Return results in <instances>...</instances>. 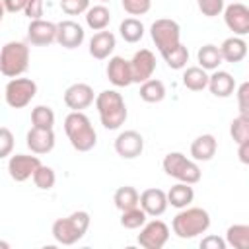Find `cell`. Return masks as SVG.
Instances as JSON below:
<instances>
[{"instance_id": "obj_1", "label": "cell", "mask_w": 249, "mask_h": 249, "mask_svg": "<svg viewBox=\"0 0 249 249\" xmlns=\"http://www.w3.org/2000/svg\"><path fill=\"white\" fill-rule=\"evenodd\" d=\"M95 109L99 113V121L107 130H117L124 124L128 117L126 103L117 89H103L95 95Z\"/></svg>"}, {"instance_id": "obj_2", "label": "cell", "mask_w": 249, "mask_h": 249, "mask_svg": "<svg viewBox=\"0 0 249 249\" xmlns=\"http://www.w3.org/2000/svg\"><path fill=\"white\" fill-rule=\"evenodd\" d=\"M64 132L76 152H89L97 144V132L84 111H70L66 115Z\"/></svg>"}, {"instance_id": "obj_3", "label": "cell", "mask_w": 249, "mask_h": 249, "mask_svg": "<svg viewBox=\"0 0 249 249\" xmlns=\"http://www.w3.org/2000/svg\"><path fill=\"white\" fill-rule=\"evenodd\" d=\"M208 228H210V214L204 208L191 204L181 208L171 220V230L179 239H193L200 233H206Z\"/></svg>"}, {"instance_id": "obj_4", "label": "cell", "mask_w": 249, "mask_h": 249, "mask_svg": "<svg viewBox=\"0 0 249 249\" xmlns=\"http://www.w3.org/2000/svg\"><path fill=\"white\" fill-rule=\"evenodd\" d=\"M89 214L86 210H76L72 214H68L66 218H58L53 222V228H51V233L54 237L56 243L60 245H74L76 241H80L88 228H89Z\"/></svg>"}, {"instance_id": "obj_5", "label": "cell", "mask_w": 249, "mask_h": 249, "mask_svg": "<svg viewBox=\"0 0 249 249\" xmlns=\"http://www.w3.org/2000/svg\"><path fill=\"white\" fill-rule=\"evenodd\" d=\"M29 68V47L21 41H8L0 51V72L6 78H18Z\"/></svg>"}, {"instance_id": "obj_6", "label": "cell", "mask_w": 249, "mask_h": 249, "mask_svg": "<svg viewBox=\"0 0 249 249\" xmlns=\"http://www.w3.org/2000/svg\"><path fill=\"white\" fill-rule=\"evenodd\" d=\"M161 165H163V171L169 177H173V179H177L181 183H189V185L198 183L200 175H202L198 163L195 160L187 158L183 152H169V154H165Z\"/></svg>"}, {"instance_id": "obj_7", "label": "cell", "mask_w": 249, "mask_h": 249, "mask_svg": "<svg viewBox=\"0 0 249 249\" xmlns=\"http://www.w3.org/2000/svg\"><path fill=\"white\" fill-rule=\"evenodd\" d=\"M150 37H152L156 49L160 51V54H163L181 43V27L175 19L160 18L150 25Z\"/></svg>"}, {"instance_id": "obj_8", "label": "cell", "mask_w": 249, "mask_h": 249, "mask_svg": "<svg viewBox=\"0 0 249 249\" xmlns=\"http://www.w3.org/2000/svg\"><path fill=\"white\" fill-rule=\"evenodd\" d=\"M37 95V84L31 78H10L4 88V99L12 109H23Z\"/></svg>"}, {"instance_id": "obj_9", "label": "cell", "mask_w": 249, "mask_h": 249, "mask_svg": "<svg viewBox=\"0 0 249 249\" xmlns=\"http://www.w3.org/2000/svg\"><path fill=\"white\" fill-rule=\"evenodd\" d=\"M169 241V228L161 220L144 222L140 228V233L136 237V243L144 249H161Z\"/></svg>"}, {"instance_id": "obj_10", "label": "cell", "mask_w": 249, "mask_h": 249, "mask_svg": "<svg viewBox=\"0 0 249 249\" xmlns=\"http://www.w3.org/2000/svg\"><path fill=\"white\" fill-rule=\"evenodd\" d=\"M222 14H224L226 27L233 35L245 37L249 33V8L243 2H231V4L224 6Z\"/></svg>"}, {"instance_id": "obj_11", "label": "cell", "mask_w": 249, "mask_h": 249, "mask_svg": "<svg viewBox=\"0 0 249 249\" xmlns=\"http://www.w3.org/2000/svg\"><path fill=\"white\" fill-rule=\"evenodd\" d=\"M41 165V160L37 154H16L8 160V173L16 183H23L33 177L35 169Z\"/></svg>"}, {"instance_id": "obj_12", "label": "cell", "mask_w": 249, "mask_h": 249, "mask_svg": "<svg viewBox=\"0 0 249 249\" xmlns=\"http://www.w3.org/2000/svg\"><path fill=\"white\" fill-rule=\"evenodd\" d=\"M130 62V74H132V84H142L150 80L156 72V54L150 49H140L134 53V56L128 60Z\"/></svg>"}, {"instance_id": "obj_13", "label": "cell", "mask_w": 249, "mask_h": 249, "mask_svg": "<svg viewBox=\"0 0 249 249\" xmlns=\"http://www.w3.org/2000/svg\"><path fill=\"white\" fill-rule=\"evenodd\" d=\"M95 101L93 88L84 82H76L64 89V105L70 111H84Z\"/></svg>"}, {"instance_id": "obj_14", "label": "cell", "mask_w": 249, "mask_h": 249, "mask_svg": "<svg viewBox=\"0 0 249 249\" xmlns=\"http://www.w3.org/2000/svg\"><path fill=\"white\" fill-rule=\"evenodd\" d=\"M115 152L123 160H134L144 152V136L138 130H123L115 138Z\"/></svg>"}, {"instance_id": "obj_15", "label": "cell", "mask_w": 249, "mask_h": 249, "mask_svg": "<svg viewBox=\"0 0 249 249\" xmlns=\"http://www.w3.org/2000/svg\"><path fill=\"white\" fill-rule=\"evenodd\" d=\"M86 39V31L84 27L74 21V19H62L56 23V39L54 43H58L64 49H78Z\"/></svg>"}, {"instance_id": "obj_16", "label": "cell", "mask_w": 249, "mask_h": 249, "mask_svg": "<svg viewBox=\"0 0 249 249\" xmlns=\"http://www.w3.org/2000/svg\"><path fill=\"white\" fill-rule=\"evenodd\" d=\"M56 39V23L49 21V19H29L27 25V41L35 47H47L51 43H54Z\"/></svg>"}, {"instance_id": "obj_17", "label": "cell", "mask_w": 249, "mask_h": 249, "mask_svg": "<svg viewBox=\"0 0 249 249\" xmlns=\"http://www.w3.org/2000/svg\"><path fill=\"white\" fill-rule=\"evenodd\" d=\"M54 142H56V136H54V130L53 128H37V126H31L27 130V134H25L27 148L31 150V154H37V156H43V154L53 152Z\"/></svg>"}, {"instance_id": "obj_18", "label": "cell", "mask_w": 249, "mask_h": 249, "mask_svg": "<svg viewBox=\"0 0 249 249\" xmlns=\"http://www.w3.org/2000/svg\"><path fill=\"white\" fill-rule=\"evenodd\" d=\"M138 206H140L148 216H152V218L161 216V214L167 210V206H169V204H167L165 191L156 189V187L142 191L140 196H138Z\"/></svg>"}, {"instance_id": "obj_19", "label": "cell", "mask_w": 249, "mask_h": 249, "mask_svg": "<svg viewBox=\"0 0 249 249\" xmlns=\"http://www.w3.org/2000/svg\"><path fill=\"white\" fill-rule=\"evenodd\" d=\"M107 80L115 88H126L132 84V74H130V62L124 56H109L107 68H105Z\"/></svg>"}, {"instance_id": "obj_20", "label": "cell", "mask_w": 249, "mask_h": 249, "mask_svg": "<svg viewBox=\"0 0 249 249\" xmlns=\"http://www.w3.org/2000/svg\"><path fill=\"white\" fill-rule=\"evenodd\" d=\"M115 47H117L115 35H113L111 31L103 29V31L93 33V37L89 39V49H88V51H89V54H91L93 58L105 60V58H109V56L113 54Z\"/></svg>"}, {"instance_id": "obj_21", "label": "cell", "mask_w": 249, "mask_h": 249, "mask_svg": "<svg viewBox=\"0 0 249 249\" xmlns=\"http://www.w3.org/2000/svg\"><path fill=\"white\" fill-rule=\"evenodd\" d=\"M214 97H230L235 91V78L226 70H212L208 74V86Z\"/></svg>"}, {"instance_id": "obj_22", "label": "cell", "mask_w": 249, "mask_h": 249, "mask_svg": "<svg viewBox=\"0 0 249 249\" xmlns=\"http://www.w3.org/2000/svg\"><path fill=\"white\" fill-rule=\"evenodd\" d=\"M218 49H220V54H222L224 62L235 64V62H241L247 56V43H245L243 37H237V35H231V37L224 39Z\"/></svg>"}, {"instance_id": "obj_23", "label": "cell", "mask_w": 249, "mask_h": 249, "mask_svg": "<svg viewBox=\"0 0 249 249\" xmlns=\"http://www.w3.org/2000/svg\"><path fill=\"white\" fill-rule=\"evenodd\" d=\"M218 142L212 134H200L191 142V160L195 161H210L216 156Z\"/></svg>"}, {"instance_id": "obj_24", "label": "cell", "mask_w": 249, "mask_h": 249, "mask_svg": "<svg viewBox=\"0 0 249 249\" xmlns=\"http://www.w3.org/2000/svg\"><path fill=\"white\" fill-rule=\"evenodd\" d=\"M165 196H167V204H171L173 208H185V206H189L191 202H193V198H195V191H193V185H189V183H175L167 193H165Z\"/></svg>"}, {"instance_id": "obj_25", "label": "cell", "mask_w": 249, "mask_h": 249, "mask_svg": "<svg viewBox=\"0 0 249 249\" xmlns=\"http://www.w3.org/2000/svg\"><path fill=\"white\" fill-rule=\"evenodd\" d=\"M111 23V12L105 4H95L86 10V25L93 31H103Z\"/></svg>"}, {"instance_id": "obj_26", "label": "cell", "mask_w": 249, "mask_h": 249, "mask_svg": "<svg viewBox=\"0 0 249 249\" xmlns=\"http://www.w3.org/2000/svg\"><path fill=\"white\" fill-rule=\"evenodd\" d=\"M183 86L191 91H202L208 86V72L200 66H185Z\"/></svg>"}, {"instance_id": "obj_27", "label": "cell", "mask_w": 249, "mask_h": 249, "mask_svg": "<svg viewBox=\"0 0 249 249\" xmlns=\"http://www.w3.org/2000/svg\"><path fill=\"white\" fill-rule=\"evenodd\" d=\"M196 60H198V66L204 68L206 72L208 70H218V66L224 62L222 60V54H220V49L216 45H212V43L202 45L196 51Z\"/></svg>"}, {"instance_id": "obj_28", "label": "cell", "mask_w": 249, "mask_h": 249, "mask_svg": "<svg viewBox=\"0 0 249 249\" xmlns=\"http://www.w3.org/2000/svg\"><path fill=\"white\" fill-rule=\"evenodd\" d=\"M140 99L146 101V103H160L163 101L165 97V86L161 80H156V78H150L146 82L140 84V91H138Z\"/></svg>"}, {"instance_id": "obj_29", "label": "cell", "mask_w": 249, "mask_h": 249, "mask_svg": "<svg viewBox=\"0 0 249 249\" xmlns=\"http://www.w3.org/2000/svg\"><path fill=\"white\" fill-rule=\"evenodd\" d=\"M224 241H226V245H230L233 249H247L249 247V226L247 224H231L226 230Z\"/></svg>"}, {"instance_id": "obj_30", "label": "cell", "mask_w": 249, "mask_h": 249, "mask_svg": "<svg viewBox=\"0 0 249 249\" xmlns=\"http://www.w3.org/2000/svg\"><path fill=\"white\" fill-rule=\"evenodd\" d=\"M144 23L138 18H124L119 23V35L126 43H138L144 37Z\"/></svg>"}, {"instance_id": "obj_31", "label": "cell", "mask_w": 249, "mask_h": 249, "mask_svg": "<svg viewBox=\"0 0 249 249\" xmlns=\"http://www.w3.org/2000/svg\"><path fill=\"white\" fill-rule=\"evenodd\" d=\"M138 196H140V193H138L134 187L124 185V187H119V189L115 191L113 202H115V206L123 212V210H128V208L138 206Z\"/></svg>"}, {"instance_id": "obj_32", "label": "cell", "mask_w": 249, "mask_h": 249, "mask_svg": "<svg viewBox=\"0 0 249 249\" xmlns=\"http://www.w3.org/2000/svg\"><path fill=\"white\" fill-rule=\"evenodd\" d=\"M161 58L165 60V64L171 70H183L187 66V62H189V49L183 43H179L173 49H169L167 53H163Z\"/></svg>"}, {"instance_id": "obj_33", "label": "cell", "mask_w": 249, "mask_h": 249, "mask_svg": "<svg viewBox=\"0 0 249 249\" xmlns=\"http://www.w3.org/2000/svg\"><path fill=\"white\" fill-rule=\"evenodd\" d=\"M31 124L37 128H53L54 126V111L49 105H37L31 109Z\"/></svg>"}, {"instance_id": "obj_34", "label": "cell", "mask_w": 249, "mask_h": 249, "mask_svg": "<svg viewBox=\"0 0 249 249\" xmlns=\"http://www.w3.org/2000/svg\"><path fill=\"white\" fill-rule=\"evenodd\" d=\"M230 134H231L235 144L249 140V113H239L230 123Z\"/></svg>"}, {"instance_id": "obj_35", "label": "cell", "mask_w": 249, "mask_h": 249, "mask_svg": "<svg viewBox=\"0 0 249 249\" xmlns=\"http://www.w3.org/2000/svg\"><path fill=\"white\" fill-rule=\"evenodd\" d=\"M146 220H148V214L140 206L123 210V214H121V226L126 230H140Z\"/></svg>"}, {"instance_id": "obj_36", "label": "cell", "mask_w": 249, "mask_h": 249, "mask_svg": "<svg viewBox=\"0 0 249 249\" xmlns=\"http://www.w3.org/2000/svg\"><path fill=\"white\" fill-rule=\"evenodd\" d=\"M31 179H33V183H35L37 189H41V191H49V189H53L54 183H56V173H54L53 167L41 163V165L35 169V173H33Z\"/></svg>"}, {"instance_id": "obj_37", "label": "cell", "mask_w": 249, "mask_h": 249, "mask_svg": "<svg viewBox=\"0 0 249 249\" xmlns=\"http://www.w3.org/2000/svg\"><path fill=\"white\" fill-rule=\"evenodd\" d=\"M121 4L130 16H144L152 8V0H121Z\"/></svg>"}, {"instance_id": "obj_38", "label": "cell", "mask_w": 249, "mask_h": 249, "mask_svg": "<svg viewBox=\"0 0 249 249\" xmlns=\"http://www.w3.org/2000/svg\"><path fill=\"white\" fill-rule=\"evenodd\" d=\"M196 6H198V10H200L202 16L216 18V16L222 14V10H224L226 4H224V0H196Z\"/></svg>"}, {"instance_id": "obj_39", "label": "cell", "mask_w": 249, "mask_h": 249, "mask_svg": "<svg viewBox=\"0 0 249 249\" xmlns=\"http://www.w3.org/2000/svg\"><path fill=\"white\" fill-rule=\"evenodd\" d=\"M60 8L68 16H80L89 8V0H60Z\"/></svg>"}, {"instance_id": "obj_40", "label": "cell", "mask_w": 249, "mask_h": 249, "mask_svg": "<svg viewBox=\"0 0 249 249\" xmlns=\"http://www.w3.org/2000/svg\"><path fill=\"white\" fill-rule=\"evenodd\" d=\"M14 150V132L8 126H0V160L12 156Z\"/></svg>"}, {"instance_id": "obj_41", "label": "cell", "mask_w": 249, "mask_h": 249, "mask_svg": "<svg viewBox=\"0 0 249 249\" xmlns=\"http://www.w3.org/2000/svg\"><path fill=\"white\" fill-rule=\"evenodd\" d=\"M43 12H45V0H25L23 14H25L29 19H39V18H43Z\"/></svg>"}, {"instance_id": "obj_42", "label": "cell", "mask_w": 249, "mask_h": 249, "mask_svg": "<svg viewBox=\"0 0 249 249\" xmlns=\"http://www.w3.org/2000/svg\"><path fill=\"white\" fill-rule=\"evenodd\" d=\"M235 93H237V105H239V113H247L249 111V82H241L239 86H235Z\"/></svg>"}, {"instance_id": "obj_43", "label": "cell", "mask_w": 249, "mask_h": 249, "mask_svg": "<svg viewBox=\"0 0 249 249\" xmlns=\"http://www.w3.org/2000/svg\"><path fill=\"white\" fill-rule=\"evenodd\" d=\"M200 247L202 249H226V241L218 235H206V237H202Z\"/></svg>"}, {"instance_id": "obj_44", "label": "cell", "mask_w": 249, "mask_h": 249, "mask_svg": "<svg viewBox=\"0 0 249 249\" xmlns=\"http://www.w3.org/2000/svg\"><path fill=\"white\" fill-rule=\"evenodd\" d=\"M2 4H4V10L10 14L23 12V8H25V0H2Z\"/></svg>"}, {"instance_id": "obj_45", "label": "cell", "mask_w": 249, "mask_h": 249, "mask_svg": "<svg viewBox=\"0 0 249 249\" xmlns=\"http://www.w3.org/2000/svg\"><path fill=\"white\" fill-rule=\"evenodd\" d=\"M237 156H239V161H241L243 165L249 163V140L237 144Z\"/></svg>"}, {"instance_id": "obj_46", "label": "cell", "mask_w": 249, "mask_h": 249, "mask_svg": "<svg viewBox=\"0 0 249 249\" xmlns=\"http://www.w3.org/2000/svg\"><path fill=\"white\" fill-rule=\"evenodd\" d=\"M4 14H6V10H4V4H2V0H0V23H2V19H4Z\"/></svg>"}, {"instance_id": "obj_47", "label": "cell", "mask_w": 249, "mask_h": 249, "mask_svg": "<svg viewBox=\"0 0 249 249\" xmlns=\"http://www.w3.org/2000/svg\"><path fill=\"white\" fill-rule=\"evenodd\" d=\"M0 249H10V243L8 241H0Z\"/></svg>"}, {"instance_id": "obj_48", "label": "cell", "mask_w": 249, "mask_h": 249, "mask_svg": "<svg viewBox=\"0 0 249 249\" xmlns=\"http://www.w3.org/2000/svg\"><path fill=\"white\" fill-rule=\"evenodd\" d=\"M107 2H111V0H99V4H107Z\"/></svg>"}, {"instance_id": "obj_49", "label": "cell", "mask_w": 249, "mask_h": 249, "mask_svg": "<svg viewBox=\"0 0 249 249\" xmlns=\"http://www.w3.org/2000/svg\"><path fill=\"white\" fill-rule=\"evenodd\" d=\"M231 2H241V0H231Z\"/></svg>"}]
</instances>
